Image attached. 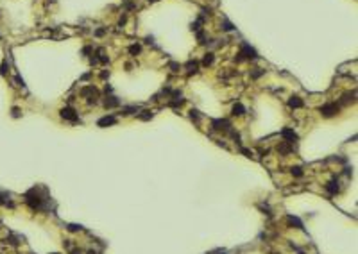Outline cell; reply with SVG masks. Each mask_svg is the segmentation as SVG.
Listing matches in <instances>:
<instances>
[{
  "label": "cell",
  "mask_w": 358,
  "mask_h": 254,
  "mask_svg": "<svg viewBox=\"0 0 358 254\" xmlns=\"http://www.w3.org/2000/svg\"><path fill=\"white\" fill-rule=\"evenodd\" d=\"M61 116L65 120H70V122H77L79 120V116L75 115V109H72V108H63L61 109Z\"/></svg>",
  "instance_id": "cell-1"
},
{
  "label": "cell",
  "mask_w": 358,
  "mask_h": 254,
  "mask_svg": "<svg viewBox=\"0 0 358 254\" xmlns=\"http://www.w3.org/2000/svg\"><path fill=\"white\" fill-rule=\"evenodd\" d=\"M337 111H339V104H324L322 108H321V113L324 115V116H333Z\"/></svg>",
  "instance_id": "cell-2"
},
{
  "label": "cell",
  "mask_w": 358,
  "mask_h": 254,
  "mask_svg": "<svg viewBox=\"0 0 358 254\" xmlns=\"http://www.w3.org/2000/svg\"><path fill=\"white\" fill-rule=\"evenodd\" d=\"M213 127H215L217 131H229V129H231V125H229L227 120H215V122H213Z\"/></svg>",
  "instance_id": "cell-3"
},
{
  "label": "cell",
  "mask_w": 358,
  "mask_h": 254,
  "mask_svg": "<svg viewBox=\"0 0 358 254\" xmlns=\"http://www.w3.org/2000/svg\"><path fill=\"white\" fill-rule=\"evenodd\" d=\"M281 136H283V138H287V140H290V143H292L294 140H297V134L294 133L292 129H283V131H281Z\"/></svg>",
  "instance_id": "cell-4"
},
{
  "label": "cell",
  "mask_w": 358,
  "mask_h": 254,
  "mask_svg": "<svg viewBox=\"0 0 358 254\" xmlns=\"http://www.w3.org/2000/svg\"><path fill=\"white\" fill-rule=\"evenodd\" d=\"M326 190H328V192L331 193V195H335L337 192H339V181H337V179H333V181H330L328 184H326Z\"/></svg>",
  "instance_id": "cell-5"
},
{
  "label": "cell",
  "mask_w": 358,
  "mask_h": 254,
  "mask_svg": "<svg viewBox=\"0 0 358 254\" xmlns=\"http://www.w3.org/2000/svg\"><path fill=\"white\" fill-rule=\"evenodd\" d=\"M117 122V118H115V116H104V118H100L99 120V127H106V125H111V124H115Z\"/></svg>",
  "instance_id": "cell-6"
},
{
  "label": "cell",
  "mask_w": 358,
  "mask_h": 254,
  "mask_svg": "<svg viewBox=\"0 0 358 254\" xmlns=\"http://www.w3.org/2000/svg\"><path fill=\"white\" fill-rule=\"evenodd\" d=\"M104 106H106V108H117V106H120V100L117 97H108L104 100Z\"/></svg>",
  "instance_id": "cell-7"
},
{
  "label": "cell",
  "mask_w": 358,
  "mask_h": 254,
  "mask_svg": "<svg viewBox=\"0 0 358 254\" xmlns=\"http://www.w3.org/2000/svg\"><path fill=\"white\" fill-rule=\"evenodd\" d=\"M81 95H82V97H88V95H99V91H97L95 86H86V88L81 90Z\"/></svg>",
  "instance_id": "cell-8"
},
{
  "label": "cell",
  "mask_w": 358,
  "mask_h": 254,
  "mask_svg": "<svg viewBox=\"0 0 358 254\" xmlns=\"http://www.w3.org/2000/svg\"><path fill=\"white\" fill-rule=\"evenodd\" d=\"M287 220H288V224H290V226H296L297 229H303V222H301V220H299L297 217H292V215H288V217H287Z\"/></svg>",
  "instance_id": "cell-9"
},
{
  "label": "cell",
  "mask_w": 358,
  "mask_h": 254,
  "mask_svg": "<svg viewBox=\"0 0 358 254\" xmlns=\"http://www.w3.org/2000/svg\"><path fill=\"white\" fill-rule=\"evenodd\" d=\"M288 106H290V108H303V100L299 97H290Z\"/></svg>",
  "instance_id": "cell-10"
},
{
  "label": "cell",
  "mask_w": 358,
  "mask_h": 254,
  "mask_svg": "<svg viewBox=\"0 0 358 254\" xmlns=\"http://www.w3.org/2000/svg\"><path fill=\"white\" fill-rule=\"evenodd\" d=\"M213 59H215V57H213V54H211V52H208V54L204 56V59H202V65H204V66L213 65Z\"/></svg>",
  "instance_id": "cell-11"
},
{
  "label": "cell",
  "mask_w": 358,
  "mask_h": 254,
  "mask_svg": "<svg viewBox=\"0 0 358 254\" xmlns=\"http://www.w3.org/2000/svg\"><path fill=\"white\" fill-rule=\"evenodd\" d=\"M186 68H188V73H195L197 68H199V63H197V61H190V63L186 65Z\"/></svg>",
  "instance_id": "cell-12"
},
{
  "label": "cell",
  "mask_w": 358,
  "mask_h": 254,
  "mask_svg": "<svg viewBox=\"0 0 358 254\" xmlns=\"http://www.w3.org/2000/svg\"><path fill=\"white\" fill-rule=\"evenodd\" d=\"M244 113H245V108H244L242 104H235V106H233V115H238V116H240V115H244Z\"/></svg>",
  "instance_id": "cell-13"
},
{
  "label": "cell",
  "mask_w": 358,
  "mask_h": 254,
  "mask_svg": "<svg viewBox=\"0 0 358 254\" xmlns=\"http://www.w3.org/2000/svg\"><path fill=\"white\" fill-rule=\"evenodd\" d=\"M278 150H279L281 154H288V152H290V145H287V143H281V145L278 147Z\"/></svg>",
  "instance_id": "cell-14"
},
{
  "label": "cell",
  "mask_w": 358,
  "mask_h": 254,
  "mask_svg": "<svg viewBox=\"0 0 358 254\" xmlns=\"http://www.w3.org/2000/svg\"><path fill=\"white\" fill-rule=\"evenodd\" d=\"M140 50H142V47H140V45H136V43L129 47V52H131L133 56H136V54H140Z\"/></svg>",
  "instance_id": "cell-15"
},
{
  "label": "cell",
  "mask_w": 358,
  "mask_h": 254,
  "mask_svg": "<svg viewBox=\"0 0 358 254\" xmlns=\"http://www.w3.org/2000/svg\"><path fill=\"white\" fill-rule=\"evenodd\" d=\"M138 118H140V120H149V118H152V111H143V115H138Z\"/></svg>",
  "instance_id": "cell-16"
},
{
  "label": "cell",
  "mask_w": 358,
  "mask_h": 254,
  "mask_svg": "<svg viewBox=\"0 0 358 254\" xmlns=\"http://www.w3.org/2000/svg\"><path fill=\"white\" fill-rule=\"evenodd\" d=\"M292 175L301 177V175H303V168H301V166H294V168H292Z\"/></svg>",
  "instance_id": "cell-17"
},
{
  "label": "cell",
  "mask_w": 358,
  "mask_h": 254,
  "mask_svg": "<svg viewBox=\"0 0 358 254\" xmlns=\"http://www.w3.org/2000/svg\"><path fill=\"white\" fill-rule=\"evenodd\" d=\"M138 111V108H136V106H131V108H124V113L125 115H133V113H136Z\"/></svg>",
  "instance_id": "cell-18"
},
{
  "label": "cell",
  "mask_w": 358,
  "mask_h": 254,
  "mask_svg": "<svg viewBox=\"0 0 358 254\" xmlns=\"http://www.w3.org/2000/svg\"><path fill=\"white\" fill-rule=\"evenodd\" d=\"M82 227L81 226H77V224H70L68 226V231H72V233H75V231H81Z\"/></svg>",
  "instance_id": "cell-19"
},
{
  "label": "cell",
  "mask_w": 358,
  "mask_h": 254,
  "mask_svg": "<svg viewBox=\"0 0 358 254\" xmlns=\"http://www.w3.org/2000/svg\"><path fill=\"white\" fill-rule=\"evenodd\" d=\"M190 116H192V120H199V111H190Z\"/></svg>",
  "instance_id": "cell-20"
},
{
  "label": "cell",
  "mask_w": 358,
  "mask_h": 254,
  "mask_svg": "<svg viewBox=\"0 0 358 254\" xmlns=\"http://www.w3.org/2000/svg\"><path fill=\"white\" fill-rule=\"evenodd\" d=\"M233 29H235V27L231 25V23H227V22L224 23V30H233Z\"/></svg>",
  "instance_id": "cell-21"
},
{
  "label": "cell",
  "mask_w": 358,
  "mask_h": 254,
  "mask_svg": "<svg viewBox=\"0 0 358 254\" xmlns=\"http://www.w3.org/2000/svg\"><path fill=\"white\" fill-rule=\"evenodd\" d=\"M104 32H106V30H104V29H99V30H97V32H95V36H102Z\"/></svg>",
  "instance_id": "cell-22"
},
{
  "label": "cell",
  "mask_w": 358,
  "mask_h": 254,
  "mask_svg": "<svg viewBox=\"0 0 358 254\" xmlns=\"http://www.w3.org/2000/svg\"><path fill=\"white\" fill-rule=\"evenodd\" d=\"M100 77H102V79H106V77H109V72H102V73H100Z\"/></svg>",
  "instance_id": "cell-23"
},
{
  "label": "cell",
  "mask_w": 358,
  "mask_h": 254,
  "mask_svg": "<svg viewBox=\"0 0 358 254\" xmlns=\"http://www.w3.org/2000/svg\"><path fill=\"white\" fill-rule=\"evenodd\" d=\"M18 115H20V111H18V109L15 108V109H13V116H18Z\"/></svg>",
  "instance_id": "cell-24"
},
{
  "label": "cell",
  "mask_w": 358,
  "mask_h": 254,
  "mask_svg": "<svg viewBox=\"0 0 358 254\" xmlns=\"http://www.w3.org/2000/svg\"><path fill=\"white\" fill-rule=\"evenodd\" d=\"M72 254H82V252H81V251H77V249H75V251H72Z\"/></svg>",
  "instance_id": "cell-25"
}]
</instances>
